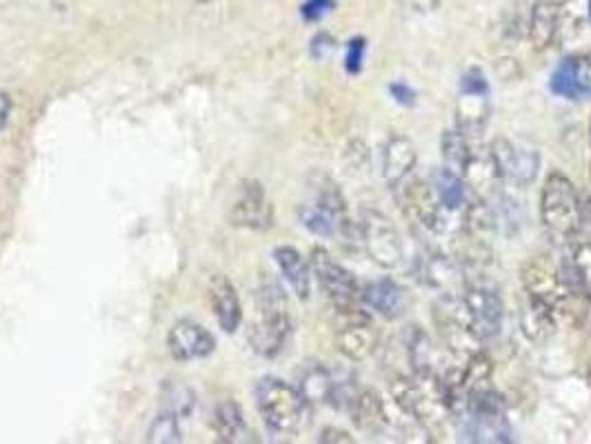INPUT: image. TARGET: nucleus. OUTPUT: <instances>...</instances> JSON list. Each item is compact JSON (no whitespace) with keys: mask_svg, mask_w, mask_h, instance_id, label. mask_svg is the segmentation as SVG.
I'll return each instance as SVG.
<instances>
[{"mask_svg":"<svg viewBox=\"0 0 591 444\" xmlns=\"http://www.w3.org/2000/svg\"><path fill=\"white\" fill-rule=\"evenodd\" d=\"M389 391L396 407L423 427H436L452 413L447 387L436 373L396 376L389 382Z\"/></svg>","mask_w":591,"mask_h":444,"instance_id":"1","label":"nucleus"},{"mask_svg":"<svg viewBox=\"0 0 591 444\" xmlns=\"http://www.w3.org/2000/svg\"><path fill=\"white\" fill-rule=\"evenodd\" d=\"M287 296L276 282H265L256 296V316L249 325V345L263 358H276L283 351L289 336Z\"/></svg>","mask_w":591,"mask_h":444,"instance_id":"2","label":"nucleus"},{"mask_svg":"<svg viewBox=\"0 0 591 444\" xmlns=\"http://www.w3.org/2000/svg\"><path fill=\"white\" fill-rule=\"evenodd\" d=\"M540 216L545 227L558 238H572L583 222V205L572 180L560 171L549 174L540 191Z\"/></svg>","mask_w":591,"mask_h":444,"instance_id":"3","label":"nucleus"},{"mask_svg":"<svg viewBox=\"0 0 591 444\" xmlns=\"http://www.w3.org/2000/svg\"><path fill=\"white\" fill-rule=\"evenodd\" d=\"M256 407L269 429L278 433H294L305 420L307 400L298 389L278 378H263L254 391Z\"/></svg>","mask_w":591,"mask_h":444,"instance_id":"4","label":"nucleus"},{"mask_svg":"<svg viewBox=\"0 0 591 444\" xmlns=\"http://www.w3.org/2000/svg\"><path fill=\"white\" fill-rule=\"evenodd\" d=\"M434 322L440 340H443L447 351H452L454 356L467 360L472 358L474 353L483 351L480 349V342L483 340L478 338L472 322H469L463 300H456L449 294L443 300H438L434 307Z\"/></svg>","mask_w":591,"mask_h":444,"instance_id":"5","label":"nucleus"},{"mask_svg":"<svg viewBox=\"0 0 591 444\" xmlns=\"http://www.w3.org/2000/svg\"><path fill=\"white\" fill-rule=\"evenodd\" d=\"M309 267H312L320 289L325 291L329 302H332V307L338 311V314H347V311L360 309L363 291H360L352 271H347L340 262H336L325 249L320 247L312 251Z\"/></svg>","mask_w":591,"mask_h":444,"instance_id":"6","label":"nucleus"},{"mask_svg":"<svg viewBox=\"0 0 591 444\" xmlns=\"http://www.w3.org/2000/svg\"><path fill=\"white\" fill-rule=\"evenodd\" d=\"M463 305L478 338H494L500 329V322H503L505 307L496 287L483 274L465 276Z\"/></svg>","mask_w":591,"mask_h":444,"instance_id":"7","label":"nucleus"},{"mask_svg":"<svg viewBox=\"0 0 591 444\" xmlns=\"http://www.w3.org/2000/svg\"><path fill=\"white\" fill-rule=\"evenodd\" d=\"M489 154H492L498 176L503 180H509V183L518 187L532 185L536 180L540 167V151L534 145L523 143V140L518 143V140L496 138Z\"/></svg>","mask_w":591,"mask_h":444,"instance_id":"8","label":"nucleus"},{"mask_svg":"<svg viewBox=\"0 0 591 444\" xmlns=\"http://www.w3.org/2000/svg\"><path fill=\"white\" fill-rule=\"evenodd\" d=\"M360 238H363L367 254L376 265L394 269L403 260V240H400V234L392 225V220L378 214V211H365L363 220H360Z\"/></svg>","mask_w":591,"mask_h":444,"instance_id":"9","label":"nucleus"},{"mask_svg":"<svg viewBox=\"0 0 591 444\" xmlns=\"http://www.w3.org/2000/svg\"><path fill=\"white\" fill-rule=\"evenodd\" d=\"M229 220L234 227L267 231L274 225V207L269 203L265 187L256 180H243L238 187V194L229 207Z\"/></svg>","mask_w":591,"mask_h":444,"instance_id":"10","label":"nucleus"},{"mask_svg":"<svg viewBox=\"0 0 591 444\" xmlns=\"http://www.w3.org/2000/svg\"><path fill=\"white\" fill-rule=\"evenodd\" d=\"M340 316H343V325L336 329V349L347 360H367L378 347V333L372 327V320H369L363 309L347 311V314Z\"/></svg>","mask_w":591,"mask_h":444,"instance_id":"11","label":"nucleus"},{"mask_svg":"<svg viewBox=\"0 0 591 444\" xmlns=\"http://www.w3.org/2000/svg\"><path fill=\"white\" fill-rule=\"evenodd\" d=\"M403 207L409 218H414L420 227L432 234H443L447 229L445 207L440 205L432 185H427L425 180H409L403 189Z\"/></svg>","mask_w":591,"mask_h":444,"instance_id":"12","label":"nucleus"},{"mask_svg":"<svg viewBox=\"0 0 591 444\" xmlns=\"http://www.w3.org/2000/svg\"><path fill=\"white\" fill-rule=\"evenodd\" d=\"M167 347L172 358L178 362H192L212 356L216 349V340L203 325L192 320H178L176 325L169 329Z\"/></svg>","mask_w":591,"mask_h":444,"instance_id":"13","label":"nucleus"},{"mask_svg":"<svg viewBox=\"0 0 591 444\" xmlns=\"http://www.w3.org/2000/svg\"><path fill=\"white\" fill-rule=\"evenodd\" d=\"M563 29V9L556 0H536L529 16V40L536 52H547Z\"/></svg>","mask_w":591,"mask_h":444,"instance_id":"14","label":"nucleus"},{"mask_svg":"<svg viewBox=\"0 0 591 444\" xmlns=\"http://www.w3.org/2000/svg\"><path fill=\"white\" fill-rule=\"evenodd\" d=\"M209 302H212L220 329L234 333L243 320V307H240L236 287L223 274H216L209 280Z\"/></svg>","mask_w":591,"mask_h":444,"instance_id":"15","label":"nucleus"},{"mask_svg":"<svg viewBox=\"0 0 591 444\" xmlns=\"http://www.w3.org/2000/svg\"><path fill=\"white\" fill-rule=\"evenodd\" d=\"M416 167V147L405 136H392L383 151V178L389 187H400Z\"/></svg>","mask_w":591,"mask_h":444,"instance_id":"16","label":"nucleus"},{"mask_svg":"<svg viewBox=\"0 0 591 444\" xmlns=\"http://www.w3.org/2000/svg\"><path fill=\"white\" fill-rule=\"evenodd\" d=\"M363 302L369 309H374L378 316L394 320L405 314L407 296L394 280L385 278V280L372 282V285L363 291Z\"/></svg>","mask_w":591,"mask_h":444,"instance_id":"17","label":"nucleus"},{"mask_svg":"<svg viewBox=\"0 0 591 444\" xmlns=\"http://www.w3.org/2000/svg\"><path fill=\"white\" fill-rule=\"evenodd\" d=\"M349 413H352L354 425L367 433H376L385 425H389V413L385 402L374 389L358 391L352 405H349Z\"/></svg>","mask_w":591,"mask_h":444,"instance_id":"18","label":"nucleus"},{"mask_svg":"<svg viewBox=\"0 0 591 444\" xmlns=\"http://www.w3.org/2000/svg\"><path fill=\"white\" fill-rule=\"evenodd\" d=\"M274 258L283 271L285 280L292 285L294 294L300 300L309 298V287H312V267L307 265L305 258L298 254L294 247H278L274 251Z\"/></svg>","mask_w":591,"mask_h":444,"instance_id":"19","label":"nucleus"},{"mask_svg":"<svg viewBox=\"0 0 591 444\" xmlns=\"http://www.w3.org/2000/svg\"><path fill=\"white\" fill-rule=\"evenodd\" d=\"M212 427L220 442H245L247 440V422L243 418V411L232 400L220 402L212 416Z\"/></svg>","mask_w":591,"mask_h":444,"instance_id":"20","label":"nucleus"},{"mask_svg":"<svg viewBox=\"0 0 591 444\" xmlns=\"http://www.w3.org/2000/svg\"><path fill=\"white\" fill-rule=\"evenodd\" d=\"M418 278L429 287L440 289V291L449 289V294H452V287L460 278V271L447 256L427 254L418 260Z\"/></svg>","mask_w":591,"mask_h":444,"instance_id":"21","label":"nucleus"},{"mask_svg":"<svg viewBox=\"0 0 591 444\" xmlns=\"http://www.w3.org/2000/svg\"><path fill=\"white\" fill-rule=\"evenodd\" d=\"M487 94H467L463 92V98L458 103V129L463 131L467 138L478 136L487 125Z\"/></svg>","mask_w":591,"mask_h":444,"instance_id":"22","label":"nucleus"},{"mask_svg":"<svg viewBox=\"0 0 591 444\" xmlns=\"http://www.w3.org/2000/svg\"><path fill=\"white\" fill-rule=\"evenodd\" d=\"M463 178L469 187H474L478 191V194H487V191L494 189L498 180H503L498 176L492 154H476V151H472V158H469V163L465 165Z\"/></svg>","mask_w":591,"mask_h":444,"instance_id":"23","label":"nucleus"},{"mask_svg":"<svg viewBox=\"0 0 591 444\" xmlns=\"http://www.w3.org/2000/svg\"><path fill=\"white\" fill-rule=\"evenodd\" d=\"M496 225H498V218L494 214V209L489 207L485 200H476V203L467 207L465 225H463L465 236L489 242L496 234Z\"/></svg>","mask_w":591,"mask_h":444,"instance_id":"24","label":"nucleus"},{"mask_svg":"<svg viewBox=\"0 0 591 444\" xmlns=\"http://www.w3.org/2000/svg\"><path fill=\"white\" fill-rule=\"evenodd\" d=\"M580 87H583V58H565L552 76V92L576 100L580 96Z\"/></svg>","mask_w":591,"mask_h":444,"instance_id":"25","label":"nucleus"},{"mask_svg":"<svg viewBox=\"0 0 591 444\" xmlns=\"http://www.w3.org/2000/svg\"><path fill=\"white\" fill-rule=\"evenodd\" d=\"M440 149H443V160L445 167L456 171L458 176H463L465 165L472 158V145H469V138L460 129L445 131L443 140H440Z\"/></svg>","mask_w":591,"mask_h":444,"instance_id":"26","label":"nucleus"},{"mask_svg":"<svg viewBox=\"0 0 591 444\" xmlns=\"http://www.w3.org/2000/svg\"><path fill=\"white\" fill-rule=\"evenodd\" d=\"M434 187L440 205L449 211H456L465 205V180L460 178L452 169H440L434 178Z\"/></svg>","mask_w":591,"mask_h":444,"instance_id":"27","label":"nucleus"},{"mask_svg":"<svg viewBox=\"0 0 591 444\" xmlns=\"http://www.w3.org/2000/svg\"><path fill=\"white\" fill-rule=\"evenodd\" d=\"M298 218L309 231H312V234L323 236V238H332L336 234L338 225H343V220H338L332 211L325 209L323 205H318L316 200L314 203L300 205Z\"/></svg>","mask_w":591,"mask_h":444,"instance_id":"28","label":"nucleus"},{"mask_svg":"<svg viewBox=\"0 0 591 444\" xmlns=\"http://www.w3.org/2000/svg\"><path fill=\"white\" fill-rule=\"evenodd\" d=\"M520 325H523V331L529 340L543 342L554 331L556 318L547 309L536 305V302L527 300V309L520 316Z\"/></svg>","mask_w":591,"mask_h":444,"instance_id":"29","label":"nucleus"},{"mask_svg":"<svg viewBox=\"0 0 591 444\" xmlns=\"http://www.w3.org/2000/svg\"><path fill=\"white\" fill-rule=\"evenodd\" d=\"M332 391H334V378L320 367L307 371L303 378V385H300V393H303V398L307 402H332Z\"/></svg>","mask_w":591,"mask_h":444,"instance_id":"30","label":"nucleus"},{"mask_svg":"<svg viewBox=\"0 0 591 444\" xmlns=\"http://www.w3.org/2000/svg\"><path fill=\"white\" fill-rule=\"evenodd\" d=\"M196 405L194 391L185 385H169L163 393V407L167 413L183 418L189 416V411Z\"/></svg>","mask_w":591,"mask_h":444,"instance_id":"31","label":"nucleus"},{"mask_svg":"<svg viewBox=\"0 0 591 444\" xmlns=\"http://www.w3.org/2000/svg\"><path fill=\"white\" fill-rule=\"evenodd\" d=\"M147 442H158V444H172L180 442V429H178V416L174 413L163 411L154 420V425L149 427Z\"/></svg>","mask_w":591,"mask_h":444,"instance_id":"32","label":"nucleus"},{"mask_svg":"<svg viewBox=\"0 0 591 444\" xmlns=\"http://www.w3.org/2000/svg\"><path fill=\"white\" fill-rule=\"evenodd\" d=\"M572 260L576 280L580 282L585 294L591 298V242H580V245L574 249Z\"/></svg>","mask_w":591,"mask_h":444,"instance_id":"33","label":"nucleus"},{"mask_svg":"<svg viewBox=\"0 0 591 444\" xmlns=\"http://www.w3.org/2000/svg\"><path fill=\"white\" fill-rule=\"evenodd\" d=\"M363 54H365V40L354 38L347 47V60H345V67L349 74L360 72V67H363Z\"/></svg>","mask_w":591,"mask_h":444,"instance_id":"34","label":"nucleus"},{"mask_svg":"<svg viewBox=\"0 0 591 444\" xmlns=\"http://www.w3.org/2000/svg\"><path fill=\"white\" fill-rule=\"evenodd\" d=\"M463 92H467V94H487L489 92L487 80H485L483 74L478 72V69H472V72L465 74Z\"/></svg>","mask_w":591,"mask_h":444,"instance_id":"35","label":"nucleus"},{"mask_svg":"<svg viewBox=\"0 0 591 444\" xmlns=\"http://www.w3.org/2000/svg\"><path fill=\"white\" fill-rule=\"evenodd\" d=\"M332 7H334V0H307L303 7V16L307 20H318L323 18Z\"/></svg>","mask_w":591,"mask_h":444,"instance_id":"36","label":"nucleus"},{"mask_svg":"<svg viewBox=\"0 0 591 444\" xmlns=\"http://www.w3.org/2000/svg\"><path fill=\"white\" fill-rule=\"evenodd\" d=\"M389 92H392V96L396 98V103L405 105V107H412L416 103V92L412 87H407L405 83H396L389 87Z\"/></svg>","mask_w":591,"mask_h":444,"instance_id":"37","label":"nucleus"},{"mask_svg":"<svg viewBox=\"0 0 591 444\" xmlns=\"http://www.w3.org/2000/svg\"><path fill=\"white\" fill-rule=\"evenodd\" d=\"M334 38L332 36H327V34H320L316 40H314V47H312V52H314V56L316 58H325V56H329L334 52Z\"/></svg>","mask_w":591,"mask_h":444,"instance_id":"38","label":"nucleus"},{"mask_svg":"<svg viewBox=\"0 0 591 444\" xmlns=\"http://www.w3.org/2000/svg\"><path fill=\"white\" fill-rule=\"evenodd\" d=\"M496 72H498V76H503L505 80H514V78L520 76V67H518L516 60L505 58V60H498V63H496Z\"/></svg>","mask_w":591,"mask_h":444,"instance_id":"39","label":"nucleus"},{"mask_svg":"<svg viewBox=\"0 0 591 444\" xmlns=\"http://www.w3.org/2000/svg\"><path fill=\"white\" fill-rule=\"evenodd\" d=\"M320 442H345V444H352L354 442V438L349 436L347 431H343V429H334V427H329V429H325L323 433H320Z\"/></svg>","mask_w":591,"mask_h":444,"instance_id":"40","label":"nucleus"},{"mask_svg":"<svg viewBox=\"0 0 591 444\" xmlns=\"http://www.w3.org/2000/svg\"><path fill=\"white\" fill-rule=\"evenodd\" d=\"M9 111H12V100H9V96L3 92V89H0V129L5 127Z\"/></svg>","mask_w":591,"mask_h":444,"instance_id":"41","label":"nucleus"},{"mask_svg":"<svg viewBox=\"0 0 591 444\" xmlns=\"http://www.w3.org/2000/svg\"><path fill=\"white\" fill-rule=\"evenodd\" d=\"M192 3H198V5H205V3H212V0H192Z\"/></svg>","mask_w":591,"mask_h":444,"instance_id":"42","label":"nucleus"},{"mask_svg":"<svg viewBox=\"0 0 591 444\" xmlns=\"http://www.w3.org/2000/svg\"><path fill=\"white\" fill-rule=\"evenodd\" d=\"M589 143H591V120H589Z\"/></svg>","mask_w":591,"mask_h":444,"instance_id":"43","label":"nucleus"},{"mask_svg":"<svg viewBox=\"0 0 591 444\" xmlns=\"http://www.w3.org/2000/svg\"><path fill=\"white\" fill-rule=\"evenodd\" d=\"M589 180H591V165H589Z\"/></svg>","mask_w":591,"mask_h":444,"instance_id":"44","label":"nucleus"}]
</instances>
